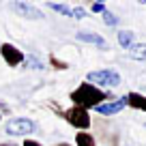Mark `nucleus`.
Listing matches in <instances>:
<instances>
[{
	"mask_svg": "<svg viewBox=\"0 0 146 146\" xmlns=\"http://www.w3.org/2000/svg\"><path fill=\"white\" fill-rule=\"evenodd\" d=\"M71 101L73 105H78V108H84V110H90V108H97V105L105 103V101L112 99V95L105 90H101V88L92 86V84L88 82H82L75 90L71 92Z\"/></svg>",
	"mask_w": 146,
	"mask_h": 146,
	"instance_id": "1",
	"label": "nucleus"
},
{
	"mask_svg": "<svg viewBox=\"0 0 146 146\" xmlns=\"http://www.w3.org/2000/svg\"><path fill=\"white\" fill-rule=\"evenodd\" d=\"M86 82L97 88H116L120 84V75L114 69H99V71H90L86 75Z\"/></svg>",
	"mask_w": 146,
	"mask_h": 146,
	"instance_id": "2",
	"label": "nucleus"
},
{
	"mask_svg": "<svg viewBox=\"0 0 146 146\" xmlns=\"http://www.w3.org/2000/svg\"><path fill=\"white\" fill-rule=\"evenodd\" d=\"M62 118L67 120V123L71 125V127L80 129V131H86V129L92 125L90 114H88V110L78 108V105H71L69 110H64V112H62Z\"/></svg>",
	"mask_w": 146,
	"mask_h": 146,
	"instance_id": "3",
	"label": "nucleus"
},
{
	"mask_svg": "<svg viewBox=\"0 0 146 146\" xmlns=\"http://www.w3.org/2000/svg\"><path fill=\"white\" fill-rule=\"evenodd\" d=\"M5 131L9 135H30L36 131V123L30 118H9L5 125Z\"/></svg>",
	"mask_w": 146,
	"mask_h": 146,
	"instance_id": "4",
	"label": "nucleus"
},
{
	"mask_svg": "<svg viewBox=\"0 0 146 146\" xmlns=\"http://www.w3.org/2000/svg\"><path fill=\"white\" fill-rule=\"evenodd\" d=\"M0 54H2V58H5V62L9 64V67H17L19 62H24V52L17 50L15 45H11V43H0Z\"/></svg>",
	"mask_w": 146,
	"mask_h": 146,
	"instance_id": "5",
	"label": "nucleus"
},
{
	"mask_svg": "<svg viewBox=\"0 0 146 146\" xmlns=\"http://www.w3.org/2000/svg\"><path fill=\"white\" fill-rule=\"evenodd\" d=\"M9 9L15 11L17 15H22V17H28V19H43L41 11L35 9L32 5H26V2H9Z\"/></svg>",
	"mask_w": 146,
	"mask_h": 146,
	"instance_id": "6",
	"label": "nucleus"
},
{
	"mask_svg": "<svg viewBox=\"0 0 146 146\" xmlns=\"http://www.w3.org/2000/svg\"><path fill=\"white\" fill-rule=\"evenodd\" d=\"M125 105H127V99H125V97H118V99H114V101H105V103L97 105V114H103V116L118 114Z\"/></svg>",
	"mask_w": 146,
	"mask_h": 146,
	"instance_id": "7",
	"label": "nucleus"
},
{
	"mask_svg": "<svg viewBox=\"0 0 146 146\" xmlns=\"http://www.w3.org/2000/svg\"><path fill=\"white\" fill-rule=\"evenodd\" d=\"M78 41H84V43H92V45H97L99 50H108V41H105L101 35H97V32H78Z\"/></svg>",
	"mask_w": 146,
	"mask_h": 146,
	"instance_id": "8",
	"label": "nucleus"
},
{
	"mask_svg": "<svg viewBox=\"0 0 146 146\" xmlns=\"http://www.w3.org/2000/svg\"><path fill=\"white\" fill-rule=\"evenodd\" d=\"M125 99H127V105H129V108L146 112V97H144V95H140V92H129V95H125Z\"/></svg>",
	"mask_w": 146,
	"mask_h": 146,
	"instance_id": "9",
	"label": "nucleus"
},
{
	"mask_svg": "<svg viewBox=\"0 0 146 146\" xmlns=\"http://www.w3.org/2000/svg\"><path fill=\"white\" fill-rule=\"evenodd\" d=\"M129 56L133 60H140V62H146V43H133L129 47Z\"/></svg>",
	"mask_w": 146,
	"mask_h": 146,
	"instance_id": "10",
	"label": "nucleus"
},
{
	"mask_svg": "<svg viewBox=\"0 0 146 146\" xmlns=\"http://www.w3.org/2000/svg\"><path fill=\"white\" fill-rule=\"evenodd\" d=\"M75 144H78V146H97V142H95V137H92L88 131H78V135H75Z\"/></svg>",
	"mask_w": 146,
	"mask_h": 146,
	"instance_id": "11",
	"label": "nucleus"
},
{
	"mask_svg": "<svg viewBox=\"0 0 146 146\" xmlns=\"http://www.w3.org/2000/svg\"><path fill=\"white\" fill-rule=\"evenodd\" d=\"M118 43L125 50H129L133 45V32L131 30H118Z\"/></svg>",
	"mask_w": 146,
	"mask_h": 146,
	"instance_id": "12",
	"label": "nucleus"
},
{
	"mask_svg": "<svg viewBox=\"0 0 146 146\" xmlns=\"http://www.w3.org/2000/svg\"><path fill=\"white\" fill-rule=\"evenodd\" d=\"M47 7H50V9H54L56 13H60V15H67V17H71V9H69L67 5H60V2H47Z\"/></svg>",
	"mask_w": 146,
	"mask_h": 146,
	"instance_id": "13",
	"label": "nucleus"
},
{
	"mask_svg": "<svg viewBox=\"0 0 146 146\" xmlns=\"http://www.w3.org/2000/svg\"><path fill=\"white\" fill-rule=\"evenodd\" d=\"M24 60H26V67H30V69H39V71H41V69H45V62H41L35 54H30L28 58H24Z\"/></svg>",
	"mask_w": 146,
	"mask_h": 146,
	"instance_id": "14",
	"label": "nucleus"
},
{
	"mask_svg": "<svg viewBox=\"0 0 146 146\" xmlns=\"http://www.w3.org/2000/svg\"><path fill=\"white\" fill-rule=\"evenodd\" d=\"M103 19H105V24H108V26H118V17H116L112 11H108V9L103 11Z\"/></svg>",
	"mask_w": 146,
	"mask_h": 146,
	"instance_id": "15",
	"label": "nucleus"
},
{
	"mask_svg": "<svg viewBox=\"0 0 146 146\" xmlns=\"http://www.w3.org/2000/svg\"><path fill=\"white\" fill-rule=\"evenodd\" d=\"M50 64L54 69H69V62H64V60H58L56 56H50Z\"/></svg>",
	"mask_w": 146,
	"mask_h": 146,
	"instance_id": "16",
	"label": "nucleus"
},
{
	"mask_svg": "<svg viewBox=\"0 0 146 146\" xmlns=\"http://www.w3.org/2000/svg\"><path fill=\"white\" fill-rule=\"evenodd\" d=\"M71 17H75V19H84V17H86V11H84L82 7H78V9H71Z\"/></svg>",
	"mask_w": 146,
	"mask_h": 146,
	"instance_id": "17",
	"label": "nucleus"
},
{
	"mask_svg": "<svg viewBox=\"0 0 146 146\" xmlns=\"http://www.w3.org/2000/svg\"><path fill=\"white\" fill-rule=\"evenodd\" d=\"M90 9L95 11V13H103V11H105V5H103V2H92Z\"/></svg>",
	"mask_w": 146,
	"mask_h": 146,
	"instance_id": "18",
	"label": "nucleus"
},
{
	"mask_svg": "<svg viewBox=\"0 0 146 146\" xmlns=\"http://www.w3.org/2000/svg\"><path fill=\"white\" fill-rule=\"evenodd\" d=\"M24 146H41V144H39V142H36V140H28V137H26V142H24Z\"/></svg>",
	"mask_w": 146,
	"mask_h": 146,
	"instance_id": "19",
	"label": "nucleus"
},
{
	"mask_svg": "<svg viewBox=\"0 0 146 146\" xmlns=\"http://www.w3.org/2000/svg\"><path fill=\"white\" fill-rule=\"evenodd\" d=\"M56 146H71V144H67V142H62V144H56Z\"/></svg>",
	"mask_w": 146,
	"mask_h": 146,
	"instance_id": "20",
	"label": "nucleus"
},
{
	"mask_svg": "<svg viewBox=\"0 0 146 146\" xmlns=\"http://www.w3.org/2000/svg\"><path fill=\"white\" fill-rule=\"evenodd\" d=\"M0 146H15V144H0Z\"/></svg>",
	"mask_w": 146,
	"mask_h": 146,
	"instance_id": "21",
	"label": "nucleus"
},
{
	"mask_svg": "<svg viewBox=\"0 0 146 146\" xmlns=\"http://www.w3.org/2000/svg\"><path fill=\"white\" fill-rule=\"evenodd\" d=\"M0 118H2V116H0Z\"/></svg>",
	"mask_w": 146,
	"mask_h": 146,
	"instance_id": "22",
	"label": "nucleus"
}]
</instances>
